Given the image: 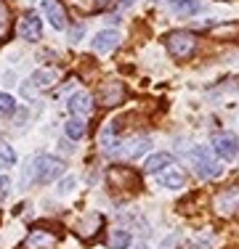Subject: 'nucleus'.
Wrapping results in <instances>:
<instances>
[{
  "label": "nucleus",
  "mask_w": 239,
  "mask_h": 249,
  "mask_svg": "<svg viewBox=\"0 0 239 249\" xmlns=\"http://www.w3.org/2000/svg\"><path fill=\"white\" fill-rule=\"evenodd\" d=\"M229 35H239V24H220L213 29V37H218V40H226Z\"/></svg>",
  "instance_id": "nucleus-22"
},
{
  "label": "nucleus",
  "mask_w": 239,
  "mask_h": 249,
  "mask_svg": "<svg viewBox=\"0 0 239 249\" xmlns=\"http://www.w3.org/2000/svg\"><path fill=\"white\" fill-rule=\"evenodd\" d=\"M43 11H45V19L51 21L53 29L67 27V14H64V8L56 3V0H43Z\"/></svg>",
  "instance_id": "nucleus-13"
},
{
  "label": "nucleus",
  "mask_w": 239,
  "mask_h": 249,
  "mask_svg": "<svg viewBox=\"0 0 239 249\" xmlns=\"http://www.w3.org/2000/svg\"><path fill=\"white\" fill-rule=\"evenodd\" d=\"M75 186H77V180H75V178H72V175H67V178H64L61 183H59L56 194H59V196H67V194H72V191H75Z\"/></svg>",
  "instance_id": "nucleus-24"
},
{
  "label": "nucleus",
  "mask_w": 239,
  "mask_h": 249,
  "mask_svg": "<svg viewBox=\"0 0 239 249\" xmlns=\"http://www.w3.org/2000/svg\"><path fill=\"white\" fill-rule=\"evenodd\" d=\"M93 51L96 53H112L120 45V32H115V29H104V32H99L93 37Z\"/></svg>",
  "instance_id": "nucleus-12"
},
{
  "label": "nucleus",
  "mask_w": 239,
  "mask_h": 249,
  "mask_svg": "<svg viewBox=\"0 0 239 249\" xmlns=\"http://www.w3.org/2000/svg\"><path fill=\"white\" fill-rule=\"evenodd\" d=\"M64 130H67V138L69 141H80V138H85V133H88L85 120H80V117H72V120L64 124Z\"/></svg>",
  "instance_id": "nucleus-19"
},
{
  "label": "nucleus",
  "mask_w": 239,
  "mask_h": 249,
  "mask_svg": "<svg viewBox=\"0 0 239 249\" xmlns=\"http://www.w3.org/2000/svg\"><path fill=\"white\" fill-rule=\"evenodd\" d=\"M157 183L162 188H183L186 186V173H181L176 167H167L162 173H157Z\"/></svg>",
  "instance_id": "nucleus-14"
},
{
  "label": "nucleus",
  "mask_w": 239,
  "mask_h": 249,
  "mask_svg": "<svg viewBox=\"0 0 239 249\" xmlns=\"http://www.w3.org/2000/svg\"><path fill=\"white\" fill-rule=\"evenodd\" d=\"M189 157H191V164H194V173L199 178H207V180H210V178H218L223 173V167H220V162L210 151V146H194Z\"/></svg>",
  "instance_id": "nucleus-2"
},
{
  "label": "nucleus",
  "mask_w": 239,
  "mask_h": 249,
  "mask_svg": "<svg viewBox=\"0 0 239 249\" xmlns=\"http://www.w3.org/2000/svg\"><path fill=\"white\" fill-rule=\"evenodd\" d=\"M167 51L176 58H189L197 51V37L186 29H176V32L167 35Z\"/></svg>",
  "instance_id": "nucleus-3"
},
{
  "label": "nucleus",
  "mask_w": 239,
  "mask_h": 249,
  "mask_svg": "<svg viewBox=\"0 0 239 249\" xmlns=\"http://www.w3.org/2000/svg\"><path fill=\"white\" fill-rule=\"evenodd\" d=\"M173 167V157L170 154H152V157L146 159V173L149 175H157L162 173V170Z\"/></svg>",
  "instance_id": "nucleus-17"
},
{
  "label": "nucleus",
  "mask_w": 239,
  "mask_h": 249,
  "mask_svg": "<svg viewBox=\"0 0 239 249\" xmlns=\"http://www.w3.org/2000/svg\"><path fill=\"white\" fill-rule=\"evenodd\" d=\"M8 35H11V11H8V5L0 0V43H3Z\"/></svg>",
  "instance_id": "nucleus-20"
},
{
  "label": "nucleus",
  "mask_w": 239,
  "mask_h": 249,
  "mask_svg": "<svg viewBox=\"0 0 239 249\" xmlns=\"http://www.w3.org/2000/svg\"><path fill=\"white\" fill-rule=\"evenodd\" d=\"M99 101L101 106H120L125 101V85L117 80H109L99 88Z\"/></svg>",
  "instance_id": "nucleus-9"
},
{
  "label": "nucleus",
  "mask_w": 239,
  "mask_h": 249,
  "mask_svg": "<svg viewBox=\"0 0 239 249\" xmlns=\"http://www.w3.org/2000/svg\"><path fill=\"white\" fill-rule=\"evenodd\" d=\"M64 173H67V164L59 157L38 154V157H32L27 162V167H24L21 186H27V183H51V180H56V178H61Z\"/></svg>",
  "instance_id": "nucleus-1"
},
{
  "label": "nucleus",
  "mask_w": 239,
  "mask_h": 249,
  "mask_svg": "<svg viewBox=\"0 0 239 249\" xmlns=\"http://www.w3.org/2000/svg\"><path fill=\"white\" fill-rule=\"evenodd\" d=\"M159 3L170 5V8L176 11V14H181V16H194L197 11L202 8L199 0H159Z\"/></svg>",
  "instance_id": "nucleus-16"
},
{
  "label": "nucleus",
  "mask_w": 239,
  "mask_h": 249,
  "mask_svg": "<svg viewBox=\"0 0 239 249\" xmlns=\"http://www.w3.org/2000/svg\"><path fill=\"white\" fill-rule=\"evenodd\" d=\"M16 111V101L8 93H0V114H14Z\"/></svg>",
  "instance_id": "nucleus-23"
},
{
  "label": "nucleus",
  "mask_w": 239,
  "mask_h": 249,
  "mask_svg": "<svg viewBox=\"0 0 239 249\" xmlns=\"http://www.w3.org/2000/svg\"><path fill=\"white\" fill-rule=\"evenodd\" d=\"M67 109L72 117H80V120H88L93 114V98L91 93L80 90V93H72L69 101H67Z\"/></svg>",
  "instance_id": "nucleus-8"
},
{
  "label": "nucleus",
  "mask_w": 239,
  "mask_h": 249,
  "mask_svg": "<svg viewBox=\"0 0 239 249\" xmlns=\"http://www.w3.org/2000/svg\"><path fill=\"white\" fill-rule=\"evenodd\" d=\"M213 247V239L210 236H202L199 241H194V244H191V249H210Z\"/></svg>",
  "instance_id": "nucleus-28"
},
{
  "label": "nucleus",
  "mask_w": 239,
  "mask_h": 249,
  "mask_svg": "<svg viewBox=\"0 0 239 249\" xmlns=\"http://www.w3.org/2000/svg\"><path fill=\"white\" fill-rule=\"evenodd\" d=\"M149 146H152V138H149V135H133V138H128V141H120L112 157L139 159L141 154H146V151H149Z\"/></svg>",
  "instance_id": "nucleus-7"
},
{
  "label": "nucleus",
  "mask_w": 239,
  "mask_h": 249,
  "mask_svg": "<svg viewBox=\"0 0 239 249\" xmlns=\"http://www.w3.org/2000/svg\"><path fill=\"white\" fill-rule=\"evenodd\" d=\"M178 241H181V233H178V231H173V233H167L165 239H162L159 249H176V247H178Z\"/></svg>",
  "instance_id": "nucleus-25"
},
{
  "label": "nucleus",
  "mask_w": 239,
  "mask_h": 249,
  "mask_svg": "<svg viewBox=\"0 0 239 249\" xmlns=\"http://www.w3.org/2000/svg\"><path fill=\"white\" fill-rule=\"evenodd\" d=\"M117 0H91V5H88V11H106V8H112Z\"/></svg>",
  "instance_id": "nucleus-26"
},
{
  "label": "nucleus",
  "mask_w": 239,
  "mask_h": 249,
  "mask_svg": "<svg viewBox=\"0 0 239 249\" xmlns=\"http://www.w3.org/2000/svg\"><path fill=\"white\" fill-rule=\"evenodd\" d=\"M11 194V178L8 175H0V199H5Z\"/></svg>",
  "instance_id": "nucleus-27"
},
{
  "label": "nucleus",
  "mask_w": 239,
  "mask_h": 249,
  "mask_svg": "<svg viewBox=\"0 0 239 249\" xmlns=\"http://www.w3.org/2000/svg\"><path fill=\"white\" fill-rule=\"evenodd\" d=\"M210 151L218 159H223V162H234V159L239 157V141H237V135H231V133H215L213 135V143H210Z\"/></svg>",
  "instance_id": "nucleus-4"
},
{
  "label": "nucleus",
  "mask_w": 239,
  "mask_h": 249,
  "mask_svg": "<svg viewBox=\"0 0 239 249\" xmlns=\"http://www.w3.org/2000/svg\"><path fill=\"white\" fill-rule=\"evenodd\" d=\"M16 164V151L5 141H0V167H14Z\"/></svg>",
  "instance_id": "nucleus-21"
},
{
  "label": "nucleus",
  "mask_w": 239,
  "mask_h": 249,
  "mask_svg": "<svg viewBox=\"0 0 239 249\" xmlns=\"http://www.w3.org/2000/svg\"><path fill=\"white\" fill-rule=\"evenodd\" d=\"M106 244H109V249H128L130 247V231L112 228L109 236H106Z\"/></svg>",
  "instance_id": "nucleus-18"
},
{
  "label": "nucleus",
  "mask_w": 239,
  "mask_h": 249,
  "mask_svg": "<svg viewBox=\"0 0 239 249\" xmlns=\"http://www.w3.org/2000/svg\"><path fill=\"white\" fill-rule=\"evenodd\" d=\"M19 35L21 40H27V43H38L40 35H43V24H40V19L35 14H27L24 19L19 21Z\"/></svg>",
  "instance_id": "nucleus-11"
},
{
  "label": "nucleus",
  "mask_w": 239,
  "mask_h": 249,
  "mask_svg": "<svg viewBox=\"0 0 239 249\" xmlns=\"http://www.w3.org/2000/svg\"><path fill=\"white\" fill-rule=\"evenodd\" d=\"M136 3V0H122V5H125V8H128V5H133Z\"/></svg>",
  "instance_id": "nucleus-29"
},
{
  "label": "nucleus",
  "mask_w": 239,
  "mask_h": 249,
  "mask_svg": "<svg viewBox=\"0 0 239 249\" xmlns=\"http://www.w3.org/2000/svg\"><path fill=\"white\" fill-rule=\"evenodd\" d=\"M61 239L59 231H48L45 225H35L29 231V236L24 239V249H53Z\"/></svg>",
  "instance_id": "nucleus-5"
},
{
  "label": "nucleus",
  "mask_w": 239,
  "mask_h": 249,
  "mask_svg": "<svg viewBox=\"0 0 239 249\" xmlns=\"http://www.w3.org/2000/svg\"><path fill=\"white\" fill-rule=\"evenodd\" d=\"M136 249H149L146 244H136Z\"/></svg>",
  "instance_id": "nucleus-30"
},
{
  "label": "nucleus",
  "mask_w": 239,
  "mask_h": 249,
  "mask_svg": "<svg viewBox=\"0 0 239 249\" xmlns=\"http://www.w3.org/2000/svg\"><path fill=\"white\" fill-rule=\"evenodd\" d=\"M56 77H59L56 69H38V72L29 77V85L21 88L24 96H32L35 90H45V88H51L53 82H56Z\"/></svg>",
  "instance_id": "nucleus-10"
},
{
  "label": "nucleus",
  "mask_w": 239,
  "mask_h": 249,
  "mask_svg": "<svg viewBox=\"0 0 239 249\" xmlns=\"http://www.w3.org/2000/svg\"><path fill=\"white\" fill-rule=\"evenodd\" d=\"M213 210L218 212L220 217L239 215V186H231V188H226V191H220L218 196L213 199Z\"/></svg>",
  "instance_id": "nucleus-6"
},
{
  "label": "nucleus",
  "mask_w": 239,
  "mask_h": 249,
  "mask_svg": "<svg viewBox=\"0 0 239 249\" xmlns=\"http://www.w3.org/2000/svg\"><path fill=\"white\" fill-rule=\"evenodd\" d=\"M109 183L115 188H122V186H136L139 188V178H136L130 170H125V167H115L109 173Z\"/></svg>",
  "instance_id": "nucleus-15"
}]
</instances>
